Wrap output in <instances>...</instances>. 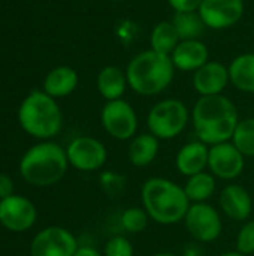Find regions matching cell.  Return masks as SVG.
I'll list each match as a JSON object with an SVG mask.
<instances>
[{
	"instance_id": "obj_2",
	"label": "cell",
	"mask_w": 254,
	"mask_h": 256,
	"mask_svg": "<svg viewBox=\"0 0 254 256\" xmlns=\"http://www.w3.org/2000/svg\"><path fill=\"white\" fill-rule=\"evenodd\" d=\"M142 208L159 225H177L184 220L190 201L184 188L165 177H151L141 188Z\"/></svg>"
},
{
	"instance_id": "obj_4",
	"label": "cell",
	"mask_w": 254,
	"mask_h": 256,
	"mask_svg": "<svg viewBox=\"0 0 254 256\" xmlns=\"http://www.w3.org/2000/svg\"><path fill=\"white\" fill-rule=\"evenodd\" d=\"M175 66L171 56L147 50L135 56L126 69L129 87L141 96H156L174 80Z\"/></svg>"
},
{
	"instance_id": "obj_31",
	"label": "cell",
	"mask_w": 254,
	"mask_h": 256,
	"mask_svg": "<svg viewBox=\"0 0 254 256\" xmlns=\"http://www.w3.org/2000/svg\"><path fill=\"white\" fill-rule=\"evenodd\" d=\"M13 195V182L9 176L0 174V201Z\"/></svg>"
},
{
	"instance_id": "obj_21",
	"label": "cell",
	"mask_w": 254,
	"mask_h": 256,
	"mask_svg": "<svg viewBox=\"0 0 254 256\" xmlns=\"http://www.w3.org/2000/svg\"><path fill=\"white\" fill-rule=\"evenodd\" d=\"M231 82L244 93H254V52H246L234 58L229 66Z\"/></svg>"
},
{
	"instance_id": "obj_24",
	"label": "cell",
	"mask_w": 254,
	"mask_h": 256,
	"mask_svg": "<svg viewBox=\"0 0 254 256\" xmlns=\"http://www.w3.org/2000/svg\"><path fill=\"white\" fill-rule=\"evenodd\" d=\"M172 24L177 28L181 40H195L199 39L205 30V22L198 10L193 12H175Z\"/></svg>"
},
{
	"instance_id": "obj_30",
	"label": "cell",
	"mask_w": 254,
	"mask_h": 256,
	"mask_svg": "<svg viewBox=\"0 0 254 256\" xmlns=\"http://www.w3.org/2000/svg\"><path fill=\"white\" fill-rule=\"evenodd\" d=\"M175 12H193L198 10L202 0H168Z\"/></svg>"
},
{
	"instance_id": "obj_15",
	"label": "cell",
	"mask_w": 254,
	"mask_h": 256,
	"mask_svg": "<svg viewBox=\"0 0 254 256\" xmlns=\"http://www.w3.org/2000/svg\"><path fill=\"white\" fill-rule=\"evenodd\" d=\"M229 82V68L219 62H207L193 74V87L201 96L222 94Z\"/></svg>"
},
{
	"instance_id": "obj_13",
	"label": "cell",
	"mask_w": 254,
	"mask_h": 256,
	"mask_svg": "<svg viewBox=\"0 0 254 256\" xmlns=\"http://www.w3.org/2000/svg\"><path fill=\"white\" fill-rule=\"evenodd\" d=\"M207 27L223 30L235 26L244 14L243 0H202L199 9Z\"/></svg>"
},
{
	"instance_id": "obj_14",
	"label": "cell",
	"mask_w": 254,
	"mask_h": 256,
	"mask_svg": "<svg viewBox=\"0 0 254 256\" xmlns=\"http://www.w3.org/2000/svg\"><path fill=\"white\" fill-rule=\"evenodd\" d=\"M219 204L222 212L234 222H246L253 212V200L246 188L231 183L220 190Z\"/></svg>"
},
{
	"instance_id": "obj_18",
	"label": "cell",
	"mask_w": 254,
	"mask_h": 256,
	"mask_svg": "<svg viewBox=\"0 0 254 256\" xmlns=\"http://www.w3.org/2000/svg\"><path fill=\"white\" fill-rule=\"evenodd\" d=\"M160 140L156 138L153 134H139L130 140L127 148V159L130 165L136 168H145L154 162L159 154Z\"/></svg>"
},
{
	"instance_id": "obj_11",
	"label": "cell",
	"mask_w": 254,
	"mask_h": 256,
	"mask_svg": "<svg viewBox=\"0 0 254 256\" xmlns=\"http://www.w3.org/2000/svg\"><path fill=\"white\" fill-rule=\"evenodd\" d=\"M246 168V156L232 144V141L210 147L208 171L220 180L232 182L238 178Z\"/></svg>"
},
{
	"instance_id": "obj_12",
	"label": "cell",
	"mask_w": 254,
	"mask_h": 256,
	"mask_svg": "<svg viewBox=\"0 0 254 256\" xmlns=\"http://www.w3.org/2000/svg\"><path fill=\"white\" fill-rule=\"evenodd\" d=\"M37 218L34 204L22 195H10L0 201V224L10 232L30 230Z\"/></svg>"
},
{
	"instance_id": "obj_32",
	"label": "cell",
	"mask_w": 254,
	"mask_h": 256,
	"mask_svg": "<svg viewBox=\"0 0 254 256\" xmlns=\"http://www.w3.org/2000/svg\"><path fill=\"white\" fill-rule=\"evenodd\" d=\"M73 256H103V254L91 246H79Z\"/></svg>"
},
{
	"instance_id": "obj_22",
	"label": "cell",
	"mask_w": 254,
	"mask_h": 256,
	"mask_svg": "<svg viewBox=\"0 0 254 256\" xmlns=\"http://www.w3.org/2000/svg\"><path fill=\"white\" fill-rule=\"evenodd\" d=\"M183 188L192 204L208 202L217 190V178L211 172L204 171L187 177V182Z\"/></svg>"
},
{
	"instance_id": "obj_19",
	"label": "cell",
	"mask_w": 254,
	"mask_h": 256,
	"mask_svg": "<svg viewBox=\"0 0 254 256\" xmlns=\"http://www.w3.org/2000/svg\"><path fill=\"white\" fill-rule=\"evenodd\" d=\"M78 86V74L69 66L54 68L45 78L43 92L51 98H64L70 94Z\"/></svg>"
},
{
	"instance_id": "obj_17",
	"label": "cell",
	"mask_w": 254,
	"mask_h": 256,
	"mask_svg": "<svg viewBox=\"0 0 254 256\" xmlns=\"http://www.w3.org/2000/svg\"><path fill=\"white\" fill-rule=\"evenodd\" d=\"M208 48L204 42L199 39L195 40H181L174 52L171 54L172 63L175 69H180L183 72H192L202 68L208 60Z\"/></svg>"
},
{
	"instance_id": "obj_23",
	"label": "cell",
	"mask_w": 254,
	"mask_h": 256,
	"mask_svg": "<svg viewBox=\"0 0 254 256\" xmlns=\"http://www.w3.org/2000/svg\"><path fill=\"white\" fill-rule=\"evenodd\" d=\"M180 42H181L180 34L174 27L172 21H160L151 32V38H150L151 50L160 54L171 56Z\"/></svg>"
},
{
	"instance_id": "obj_27",
	"label": "cell",
	"mask_w": 254,
	"mask_h": 256,
	"mask_svg": "<svg viewBox=\"0 0 254 256\" xmlns=\"http://www.w3.org/2000/svg\"><path fill=\"white\" fill-rule=\"evenodd\" d=\"M99 182H100L102 190L111 198H115L120 194H123V190L126 188V177L121 176L117 171H105V172H102L100 177H99Z\"/></svg>"
},
{
	"instance_id": "obj_7",
	"label": "cell",
	"mask_w": 254,
	"mask_h": 256,
	"mask_svg": "<svg viewBox=\"0 0 254 256\" xmlns=\"http://www.w3.org/2000/svg\"><path fill=\"white\" fill-rule=\"evenodd\" d=\"M183 222L190 237L198 243H213L223 231V222L217 208L208 202L190 204Z\"/></svg>"
},
{
	"instance_id": "obj_33",
	"label": "cell",
	"mask_w": 254,
	"mask_h": 256,
	"mask_svg": "<svg viewBox=\"0 0 254 256\" xmlns=\"http://www.w3.org/2000/svg\"><path fill=\"white\" fill-rule=\"evenodd\" d=\"M219 256H246V255L240 254L238 250H232V252H225V254H222V255H219Z\"/></svg>"
},
{
	"instance_id": "obj_34",
	"label": "cell",
	"mask_w": 254,
	"mask_h": 256,
	"mask_svg": "<svg viewBox=\"0 0 254 256\" xmlns=\"http://www.w3.org/2000/svg\"><path fill=\"white\" fill-rule=\"evenodd\" d=\"M150 256H178V255H175V254H169V252H160V254H154V255H150Z\"/></svg>"
},
{
	"instance_id": "obj_35",
	"label": "cell",
	"mask_w": 254,
	"mask_h": 256,
	"mask_svg": "<svg viewBox=\"0 0 254 256\" xmlns=\"http://www.w3.org/2000/svg\"><path fill=\"white\" fill-rule=\"evenodd\" d=\"M111 2H123V0H111Z\"/></svg>"
},
{
	"instance_id": "obj_25",
	"label": "cell",
	"mask_w": 254,
	"mask_h": 256,
	"mask_svg": "<svg viewBox=\"0 0 254 256\" xmlns=\"http://www.w3.org/2000/svg\"><path fill=\"white\" fill-rule=\"evenodd\" d=\"M231 141L246 158H254V118L240 120Z\"/></svg>"
},
{
	"instance_id": "obj_26",
	"label": "cell",
	"mask_w": 254,
	"mask_h": 256,
	"mask_svg": "<svg viewBox=\"0 0 254 256\" xmlns=\"http://www.w3.org/2000/svg\"><path fill=\"white\" fill-rule=\"evenodd\" d=\"M150 218L142 207H129L120 218L121 228L130 234H141L148 226Z\"/></svg>"
},
{
	"instance_id": "obj_28",
	"label": "cell",
	"mask_w": 254,
	"mask_h": 256,
	"mask_svg": "<svg viewBox=\"0 0 254 256\" xmlns=\"http://www.w3.org/2000/svg\"><path fill=\"white\" fill-rule=\"evenodd\" d=\"M103 256H135V249L127 237L115 236L105 243Z\"/></svg>"
},
{
	"instance_id": "obj_29",
	"label": "cell",
	"mask_w": 254,
	"mask_h": 256,
	"mask_svg": "<svg viewBox=\"0 0 254 256\" xmlns=\"http://www.w3.org/2000/svg\"><path fill=\"white\" fill-rule=\"evenodd\" d=\"M235 248L240 254L249 256L254 254V220H247L238 236H237V242H235Z\"/></svg>"
},
{
	"instance_id": "obj_9",
	"label": "cell",
	"mask_w": 254,
	"mask_h": 256,
	"mask_svg": "<svg viewBox=\"0 0 254 256\" xmlns=\"http://www.w3.org/2000/svg\"><path fill=\"white\" fill-rule=\"evenodd\" d=\"M69 165L78 171L91 172L100 170L108 160V150L103 142L93 136H78L66 147Z\"/></svg>"
},
{
	"instance_id": "obj_1",
	"label": "cell",
	"mask_w": 254,
	"mask_h": 256,
	"mask_svg": "<svg viewBox=\"0 0 254 256\" xmlns=\"http://www.w3.org/2000/svg\"><path fill=\"white\" fill-rule=\"evenodd\" d=\"M193 129L199 141L216 146L232 140L240 118L235 104L223 96H201L192 112Z\"/></svg>"
},
{
	"instance_id": "obj_16",
	"label": "cell",
	"mask_w": 254,
	"mask_h": 256,
	"mask_svg": "<svg viewBox=\"0 0 254 256\" xmlns=\"http://www.w3.org/2000/svg\"><path fill=\"white\" fill-rule=\"evenodd\" d=\"M210 146L202 141H190L184 144L175 156V168L184 177H192L195 174L208 170Z\"/></svg>"
},
{
	"instance_id": "obj_10",
	"label": "cell",
	"mask_w": 254,
	"mask_h": 256,
	"mask_svg": "<svg viewBox=\"0 0 254 256\" xmlns=\"http://www.w3.org/2000/svg\"><path fill=\"white\" fill-rule=\"evenodd\" d=\"M75 236L61 226H48L39 231L30 244L31 256H73L78 250Z\"/></svg>"
},
{
	"instance_id": "obj_6",
	"label": "cell",
	"mask_w": 254,
	"mask_h": 256,
	"mask_svg": "<svg viewBox=\"0 0 254 256\" xmlns=\"http://www.w3.org/2000/svg\"><path fill=\"white\" fill-rule=\"evenodd\" d=\"M190 120L189 108L178 99H165L157 102L148 112L147 126L150 134L159 140H174L187 126Z\"/></svg>"
},
{
	"instance_id": "obj_20",
	"label": "cell",
	"mask_w": 254,
	"mask_h": 256,
	"mask_svg": "<svg viewBox=\"0 0 254 256\" xmlns=\"http://www.w3.org/2000/svg\"><path fill=\"white\" fill-rule=\"evenodd\" d=\"M127 86L126 72L118 66H105L97 75V90L106 102L121 99Z\"/></svg>"
},
{
	"instance_id": "obj_5",
	"label": "cell",
	"mask_w": 254,
	"mask_h": 256,
	"mask_svg": "<svg viewBox=\"0 0 254 256\" xmlns=\"http://www.w3.org/2000/svg\"><path fill=\"white\" fill-rule=\"evenodd\" d=\"M18 122L28 135L49 141L60 132L63 116L54 98L45 92H31L18 110Z\"/></svg>"
},
{
	"instance_id": "obj_3",
	"label": "cell",
	"mask_w": 254,
	"mask_h": 256,
	"mask_svg": "<svg viewBox=\"0 0 254 256\" xmlns=\"http://www.w3.org/2000/svg\"><path fill=\"white\" fill-rule=\"evenodd\" d=\"M66 148L54 141H42L30 147L19 160L21 177L34 188L57 184L67 172Z\"/></svg>"
},
{
	"instance_id": "obj_8",
	"label": "cell",
	"mask_w": 254,
	"mask_h": 256,
	"mask_svg": "<svg viewBox=\"0 0 254 256\" xmlns=\"http://www.w3.org/2000/svg\"><path fill=\"white\" fill-rule=\"evenodd\" d=\"M100 122L105 132L118 141H130L138 130L136 111L123 99L106 102L100 112Z\"/></svg>"
}]
</instances>
